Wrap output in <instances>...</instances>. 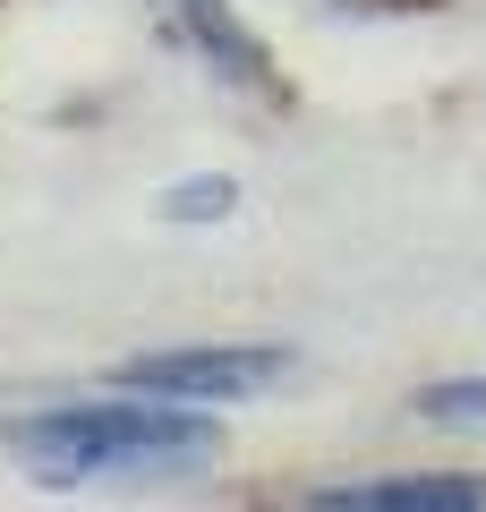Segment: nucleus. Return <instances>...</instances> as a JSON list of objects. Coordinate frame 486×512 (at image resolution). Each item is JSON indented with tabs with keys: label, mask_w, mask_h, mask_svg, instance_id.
I'll list each match as a JSON object with an SVG mask.
<instances>
[{
	"label": "nucleus",
	"mask_w": 486,
	"mask_h": 512,
	"mask_svg": "<svg viewBox=\"0 0 486 512\" xmlns=\"http://www.w3.org/2000/svg\"><path fill=\"white\" fill-rule=\"evenodd\" d=\"M9 453L43 487H171L222 453V427L197 402L120 393V402H60L9 427Z\"/></svg>",
	"instance_id": "obj_1"
},
{
	"label": "nucleus",
	"mask_w": 486,
	"mask_h": 512,
	"mask_svg": "<svg viewBox=\"0 0 486 512\" xmlns=\"http://www.w3.org/2000/svg\"><path fill=\"white\" fill-rule=\"evenodd\" d=\"M290 350L282 342H188V350H145V359L120 367L128 393H162V402H197V410H222V402H256L273 384H290Z\"/></svg>",
	"instance_id": "obj_2"
},
{
	"label": "nucleus",
	"mask_w": 486,
	"mask_h": 512,
	"mask_svg": "<svg viewBox=\"0 0 486 512\" xmlns=\"http://www.w3.org/2000/svg\"><path fill=\"white\" fill-rule=\"evenodd\" d=\"M316 512H478L486 478L469 470H393V478H333V487H299Z\"/></svg>",
	"instance_id": "obj_3"
},
{
	"label": "nucleus",
	"mask_w": 486,
	"mask_h": 512,
	"mask_svg": "<svg viewBox=\"0 0 486 512\" xmlns=\"http://www.w3.org/2000/svg\"><path fill=\"white\" fill-rule=\"evenodd\" d=\"M154 205H162L171 222H222V214L239 205V180H222V171H205V180H171Z\"/></svg>",
	"instance_id": "obj_4"
},
{
	"label": "nucleus",
	"mask_w": 486,
	"mask_h": 512,
	"mask_svg": "<svg viewBox=\"0 0 486 512\" xmlns=\"http://www.w3.org/2000/svg\"><path fill=\"white\" fill-rule=\"evenodd\" d=\"M418 419L435 427H486V376H444L418 393Z\"/></svg>",
	"instance_id": "obj_5"
}]
</instances>
